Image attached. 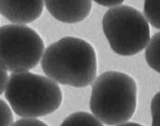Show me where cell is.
<instances>
[{"label": "cell", "instance_id": "1", "mask_svg": "<svg viewBox=\"0 0 160 126\" xmlns=\"http://www.w3.org/2000/svg\"><path fill=\"white\" fill-rule=\"evenodd\" d=\"M41 65L46 75L55 82L83 88L96 77V54L85 40L65 37L46 49Z\"/></svg>", "mask_w": 160, "mask_h": 126}, {"label": "cell", "instance_id": "3", "mask_svg": "<svg viewBox=\"0 0 160 126\" xmlns=\"http://www.w3.org/2000/svg\"><path fill=\"white\" fill-rule=\"evenodd\" d=\"M5 97L17 115L31 118L52 114L62 101V90L58 83L30 72L11 74Z\"/></svg>", "mask_w": 160, "mask_h": 126}, {"label": "cell", "instance_id": "6", "mask_svg": "<svg viewBox=\"0 0 160 126\" xmlns=\"http://www.w3.org/2000/svg\"><path fill=\"white\" fill-rule=\"evenodd\" d=\"M49 13L65 23H77L88 18L91 11V0H44Z\"/></svg>", "mask_w": 160, "mask_h": 126}, {"label": "cell", "instance_id": "7", "mask_svg": "<svg viewBox=\"0 0 160 126\" xmlns=\"http://www.w3.org/2000/svg\"><path fill=\"white\" fill-rule=\"evenodd\" d=\"M43 0H0V11L13 23H30L43 11Z\"/></svg>", "mask_w": 160, "mask_h": 126}, {"label": "cell", "instance_id": "4", "mask_svg": "<svg viewBox=\"0 0 160 126\" xmlns=\"http://www.w3.org/2000/svg\"><path fill=\"white\" fill-rule=\"evenodd\" d=\"M102 24L110 46L119 55L138 54L151 40L148 21L139 11L130 6H118L108 10Z\"/></svg>", "mask_w": 160, "mask_h": 126}, {"label": "cell", "instance_id": "8", "mask_svg": "<svg viewBox=\"0 0 160 126\" xmlns=\"http://www.w3.org/2000/svg\"><path fill=\"white\" fill-rule=\"evenodd\" d=\"M145 58L149 66L160 74V32L154 34L150 40Z\"/></svg>", "mask_w": 160, "mask_h": 126}, {"label": "cell", "instance_id": "5", "mask_svg": "<svg viewBox=\"0 0 160 126\" xmlns=\"http://www.w3.org/2000/svg\"><path fill=\"white\" fill-rule=\"evenodd\" d=\"M1 66L11 73L28 72L35 68L44 54L39 34L28 26L10 24L0 30Z\"/></svg>", "mask_w": 160, "mask_h": 126}, {"label": "cell", "instance_id": "13", "mask_svg": "<svg viewBox=\"0 0 160 126\" xmlns=\"http://www.w3.org/2000/svg\"><path fill=\"white\" fill-rule=\"evenodd\" d=\"M12 126H48L42 121L35 118H22L18 120Z\"/></svg>", "mask_w": 160, "mask_h": 126}, {"label": "cell", "instance_id": "9", "mask_svg": "<svg viewBox=\"0 0 160 126\" xmlns=\"http://www.w3.org/2000/svg\"><path fill=\"white\" fill-rule=\"evenodd\" d=\"M60 126H103V124L89 113L77 112L68 116Z\"/></svg>", "mask_w": 160, "mask_h": 126}, {"label": "cell", "instance_id": "16", "mask_svg": "<svg viewBox=\"0 0 160 126\" xmlns=\"http://www.w3.org/2000/svg\"><path fill=\"white\" fill-rule=\"evenodd\" d=\"M117 126H144L142 124H138V123H134V122H128V123H123V124H120Z\"/></svg>", "mask_w": 160, "mask_h": 126}, {"label": "cell", "instance_id": "12", "mask_svg": "<svg viewBox=\"0 0 160 126\" xmlns=\"http://www.w3.org/2000/svg\"><path fill=\"white\" fill-rule=\"evenodd\" d=\"M1 115H2V126H12L14 121L12 111L7 103L1 99Z\"/></svg>", "mask_w": 160, "mask_h": 126}, {"label": "cell", "instance_id": "11", "mask_svg": "<svg viewBox=\"0 0 160 126\" xmlns=\"http://www.w3.org/2000/svg\"><path fill=\"white\" fill-rule=\"evenodd\" d=\"M151 112L152 117L151 126H160V91L151 100Z\"/></svg>", "mask_w": 160, "mask_h": 126}, {"label": "cell", "instance_id": "2", "mask_svg": "<svg viewBox=\"0 0 160 126\" xmlns=\"http://www.w3.org/2000/svg\"><path fill=\"white\" fill-rule=\"evenodd\" d=\"M136 105V82L125 73L108 71L98 76L93 84L90 107L103 124L115 125L129 121Z\"/></svg>", "mask_w": 160, "mask_h": 126}, {"label": "cell", "instance_id": "14", "mask_svg": "<svg viewBox=\"0 0 160 126\" xmlns=\"http://www.w3.org/2000/svg\"><path fill=\"white\" fill-rule=\"evenodd\" d=\"M1 73H2L1 74V78L2 79H1V92H0V94H2L5 92L9 78H8V70L2 66H1Z\"/></svg>", "mask_w": 160, "mask_h": 126}, {"label": "cell", "instance_id": "15", "mask_svg": "<svg viewBox=\"0 0 160 126\" xmlns=\"http://www.w3.org/2000/svg\"><path fill=\"white\" fill-rule=\"evenodd\" d=\"M95 2L104 7H115L122 3L125 0H94Z\"/></svg>", "mask_w": 160, "mask_h": 126}, {"label": "cell", "instance_id": "10", "mask_svg": "<svg viewBox=\"0 0 160 126\" xmlns=\"http://www.w3.org/2000/svg\"><path fill=\"white\" fill-rule=\"evenodd\" d=\"M144 15L153 27L160 30V0H144Z\"/></svg>", "mask_w": 160, "mask_h": 126}]
</instances>
